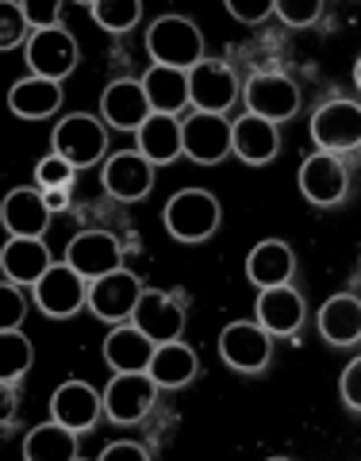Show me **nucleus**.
Returning <instances> with one entry per match:
<instances>
[{"instance_id":"nucleus-13","label":"nucleus","mask_w":361,"mask_h":461,"mask_svg":"<svg viewBox=\"0 0 361 461\" xmlns=\"http://www.w3.org/2000/svg\"><path fill=\"white\" fill-rule=\"evenodd\" d=\"M142 296V281L131 269H112L104 277L89 281V312L100 323H127Z\"/></svg>"},{"instance_id":"nucleus-8","label":"nucleus","mask_w":361,"mask_h":461,"mask_svg":"<svg viewBox=\"0 0 361 461\" xmlns=\"http://www.w3.org/2000/svg\"><path fill=\"white\" fill-rule=\"evenodd\" d=\"M220 357L235 373H262L273 357V335L257 320H235L220 330Z\"/></svg>"},{"instance_id":"nucleus-35","label":"nucleus","mask_w":361,"mask_h":461,"mask_svg":"<svg viewBox=\"0 0 361 461\" xmlns=\"http://www.w3.org/2000/svg\"><path fill=\"white\" fill-rule=\"evenodd\" d=\"M74 177H77V169L69 166L62 154H54V150L35 166V181H39L42 193H50V189H69V185H74Z\"/></svg>"},{"instance_id":"nucleus-37","label":"nucleus","mask_w":361,"mask_h":461,"mask_svg":"<svg viewBox=\"0 0 361 461\" xmlns=\"http://www.w3.org/2000/svg\"><path fill=\"white\" fill-rule=\"evenodd\" d=\"M23 16L32 32H47V27H62V0H23Z\"/></svg>"},{"instance_id":"nucleus-9","label":"nucleus","mask_w":361,"mask_h":461,"mask_svg":"<svg viewBox=\"0 0 361 461\" xmlns=\"http://www.w3.org/2000/svg\"><path fill=\"white\" fill-rule=\"evenodd\" d=\"M242 100H247L250 115H262L269 123H284L300 108V85L288 74H277V69H262V74L247 77Z\"/></svg>"},{"instance_id":"nucleus-41","label":"nucleus","mask_w":361,"mask_h":461,"mask_svg":"<svg viewBox=\"0 0 361 461\" xmlns=\"http://www.w3.org/2000/svg\"><path fill=\"white\" fill-rule=\"evenodd\" d=\"M16 411H20V393H16V384L0 381V427H12V423H16Z\"/></svg>"},{"instance_id":"nucleus-18","label":"nucleus","mask_w":361,"mask_h":461,"mask_svg":"<svg viewBox=\"0 0 361 461\" xmlns=\"http://www.w3.org/2000/svg\"><path fill=\"white\" fill-rule=\"evenodd\" d=\"M254 315H257V323H262L273 339H288V335H296V330L304 327L308 300L293 285L262 288V293H257V304H254Z\"/></svg>"},{"instance_id":"nucleus-38","label":"nucleus","mask_w":361,"mask_h":461,"mask_svg":"<svg viewBox=\"0 0 361 461\" xmlns=\"http://www.w3.org/2000/svg\"><path fill=\"white\" fill-rule=\"evenodd\" d=\"M338 396H342L346 408L361 415V354L342 369V377H338Z\"/></svg>"},{"instance_id":"nucleus-34","label":"nucleus","mask_w":361,"mask_h":461,"mask_svg":"<svg viewBox=\"0 0 361 461\" xmlns=\"http://www.w3.org/2000/svg\"><path fill=\"white\" fill-rule=\"evenodd\" d=\"M327 12L323 0H273V16L288 27H315Z\"/></svg>"},{"instance_id":"nucleus-28","label":"nucleus","mask_w":361,"mask_h":461,"mask_svg":"<svg viewBox=\"0 0 361 461\" xmlns=\"http://www.w3.org/2000/svg\"><path fill=\"white\" fill-rule=\"evenodd\" d=\"M315 327H320L323 342L330 346H357L361 342V300L350 293L330 296L320 308V315H315Z\"/></svg>"},{"instance_id":"nucleus-30","label":"nucleus","mask_w":361,"mask_h":461,"mask_svg":"<svg viewBox=\"0 0 361 461\" xmlns=\"http://www.w3.org/2000/svg\"><path fill=\"white\" fill-rule=\"evenodd\" d=\"M77 430L47 420L23 435V461H77Z\"/></svg>"},{"instance_id":"nucleus-24","label":"nucleus","mask_w":361,"mask_h":461,"mask_svg":"<svg viewBox=\"0 0 361 461\" xmlns=\"http://www.w3.org/2000/svg\"><path fill=\"white\" fill-rule=\"evenodd\" d=\"M293 273H296V254L284 239H262L247 254V281L257 288V293H262V288L288 285Z\"/></svg>"},{"instance_id":"nucleus-4","label":"nucleus","mask_w":361,"mask_h":461,"mask_svg":"<svg viewBox=\"0 0 361 461\" xmlns=\"http://www.w3.org/2000/svg\"><path fill=\"white\" fill-rule=\"evenodd\" d=\"M23 58H27V69H32L35 77H47V81L62 85L77 69L81 47H77V39L69 35L66 27H47V32H32V35H27Z\"/></svg>"},{"instance_id":"nucleus-15","label":"nucleus","mask_w":361,"mask_h":461,"mask_svg":"<svg viewBox=\"0 0 361 461\" xmlns=\"http://www.w3.org/2000/svg\"><path fill=\"white\" fill-rule=\"evenodd\" d=\"M66 266H74L85 281H96L112 269H123V242L112 230H77L66 247Z\"/></svg>"},{"instance_id":"nucleus-22","label":"nucleus","mask_w":361,"mask_h":461,"mask_svg":"<svg viewBox=\"0 0 361 461\" xmlns=\"http://www.w3.org/2000/svg\"><path fill=\"white\" fill-rule=\"evenodd\" d=\"M154 339L142 335V330L127 320V323H112V330L104 335V346H100V354H104V366L112 373H142L150 366V354H154Z\"/></svg>"},{"instance_id":"nucleus-6","label":"nucleus","mask_w":361,"mask_h":461,"mask_svg":"<svg viewBox=\"0 0 361 461\" xmlns=\"http://www.w3.org/2000/svg\"><path fill=\"white\" fill-rule=\"evenodd\" d=\"M100 396H104V415L112 423L131 427V423H142L154 411L158 384L147 369L142 373H112V381Z\"/></svg>"},{"instance_id":"nucleus-40","label":"nucleus","mask_w":361,"mask_h":461,"mask_svg":"<svg viewBox=\"0 0 361 461\" xmlns=\"http://www.w3.org/2000/svg\"><path fill=\"white\" fill-rule=\"evenodd\" d=\"M100 461H150V450L142 442H108Z\"/></svg>"},{"instance_id":"nucleus-23","label":"nucleus","mask_w":361,"mask_h":461,"mask_svg":"<svg viewBox=\"0 0 361 461\" xmlns=\"http://www.w3.org/2000/svg\"><path fill=\"white\" fill-rule=\"evenodd\" d=\"M50 266H54V258H50V247L42 239L8 235V242L0 247V269H5V281L20 285V288H32Z\"/></svg>"},{"instance_id":"nucleus-26","label":"nucleus","mask_w":361,"mask_h":461,"mask_svg":"<svg viewBox=\"0 0 361 461\" xmlns=\"http://www.w3.org/2000/svg\"><path fill=\"white\" fill-rule=\"evenodd\" d=\"M147 373L154 377L158 388H189L200 373V362H196V350L189 342L173 339V342H158L154 354H150V366Z\"/></svg>"},{"instance_id":"nucleus-36","label":"nucleus","mask_w":361,"mask_h":461,"mask_svg":"<svg viewBox=\"0 0 361 461\" xmlns=\"http://www.w3.org/2000/svg\"><path fill=\"white\" fill-rule=\"evenodd\" d=\"M27 320V293L12 281H0V330H16Z\"/></svg>"},{"instance_id":"nucleus-39","label":"nucleus","mask_w":361,"mask_h":461,"mask_svg":"<svg viewBox=\"0 0 361 461\" xmlns=\"http://www.w3.org/2000/svg\"><path fill=\"white\" fill-rule=\"evenodd\" d=\"M227 12H230V20L254 27L266 16H273V0H227Z\"/></svg>"},{"instance_id":"nucleus-27","label":"nucleus","mask_w":361,"mask_h":461,"mask_svg":"<svg viewBox=\"0 0 361 461\" xmlns=\"http://www.w3.org/2000/svg\"><path fill=\"white\" fill-rule=\"evenodd\" d=\"M139 154L150 166H169L181 158V115H166V112H150L147 123L135 131Z\"/></svg>"},{"instance_id":"nucleus-1","label":"nucleus","mask_w":361,"mask_h":461,"mask_svg":"<svg viewBox=\"0 0 361 461\" xmlns=\"http://www.w3.org/2000/svg\"><path fill=\"white\" fill-rule=\"evenodd\" d=\"M147 54L154 66H173V69H193L204 62V35L189 16L166 12L147 27Z\"/></svg>"},{"instance_id":"nucleus-20","label":"nucleus","mask_w":361,"mask_h":461,"mask_svg":"<svg viewBox=\"0 0 361 461\" xmlns=\"http://www.w3.org/2000/svg\"><path fill=\"white\" fill-rule=\"evenodd\" d=\"M230 154L247 166H269L273 158L281 154V131L277 123L262 120V115L242 112L235 123H230Z\"/></svg>"},{"instance_id":"nucleus-11","label":"nucleus","mask_w":361,"mask_h":461,"mask_svg":"<svg viewBox=\"0 0 361 461\" xmlns=\"http://www.w3.org/2000/svg\"><path fill=\"white\" fill-rule=\"evenodd\" d=\"M239 93H242L239 74L220 58H204V62L189 69V108L196 112L227 115V108H235Z\"/></svg>"},{"instance_id":"nucleus-31","label":"nucleus","mask_w":361,"mask_h":461,"mask_svg":"<svg viewBox=\"0 0 361 461\" xmlns=\"http://www.w3.org/2000/svg\"><path fill=\"white\" fill-rule=\"evenodd\" d=\"M35 362V346L23 330H0V381L16 384L27 377V369Z\"/></svg>"},{"instance_id":"nucleus-2","label":"nucleus","mask_w":361,"mask_h":461,"mask_svg":"<svg viewBox=\"0 0 361 461\" xmlns=\"http://www.w3.org/2000/svg\"><path fill=\"white\" fill-rule=\"evenodd\" d=\"M162 223L177 242H208L223 223V208L208 189H181L166 200Z\"/></svg>"},{"instance_id":"nucleus-42","label":"nucleus","mask_w":361,"mask_h":461,"mask_svg":"<svg viewBox=\"0 0 361 461\" xmlns=\"http://www.w3.org/2000/svg\"><path fill=\"white\" fill-rule=\"evenodd\" d=\"M47 196V208L50 212H66L69 208V189H50V193H42Z\"/></svg>"},{"instance_id":"nucleus-32","label":"nucleus","mask_w":361,"mask_h":461,"mask_svg":"<svg viewBox=\"0 0 361 461\" xmlns=\"http://www.w3.org/2000/svg\"><path fill=\"white\" fill-rule=\"evenodd\" d=\"M89 16L100 32L127 35L142 20V0H89Z\"/></svg>"},{"instance_id":"nucleus-10","label":"nucleus","mask_w":361,"mask_h":461,"mask_svg":"<svg viewBox=\"0 0 361 461\" xmlns=\"http://www.w3.org/2000/svg\"><path fill=\"white\" fill-rule=\"evenodd\" d=\"M300 193H304L308 204L315 208H338L346 193H350V169L342 166L338 154L315 150L300 162Z\"/></svg>"},{"instance_id":"nucleus-19","label":"nucleus","mask_w":361,"mask_h":461,"mask_svg":"<svg viewBox=\"0 0 361 461\" xmlns=\"http://www.w3.org/2000/svg\"><path fill=\"white\" fill-rule=\"evenodd\" d=\"M150 115V100L142 81L131 77H120L112 81L104 93H100V120L104 127H115V131H139Z\"/></svg>"},{"instance_id":"nucleus-29","label":"nucleus","mask_w":361,"mask_h":461,"mask_svg":"<svg viewBox=\"0 0 361 461\" xmlns=\"http://www.w3.org/2000/svg\"><path fill=\"white\" fill-rule=\"evenodd\" d=\"M147 89L150 112H166V115H181V108H189V69H173V66H154L139 77Z\"/></svg>"},{"instance_id":"nucleus-17","label":"nucleus","mask_w":361,"mask_h":461,"mask_svg":"<svg viewBox=\"0 0 361 461\" xmlns=\"http://www.w3.org/2000/svg\"><path fill=\"white\" fill-rule=\"evenodd\" d=\"M100 415H104V396H100L89 381L69 377L50 393V420L77 430V435L81 430H93Z\"/></svg>"},{"instance_id":"nucleus-5","label":"nucleus","mask_w":361,"mask_h":461,"mask_svg":"<svg viewBox=\"0 0 361 461\" xmlns=\"http://www.w3.org/2000/svg\"><path fill=\"white\" fill-rule=\"evenodd\" d=\"M32 300L42 315H50V320H69V315H77L85 304H89V281H85L74 266L54 262L32 285Z\"/></svg>"},{"instance_id":"nucleus-25","label":"nucleus","mask_w":361,"mask_h":461,"mask_svg":"<svg viewBox=\"0 0 361 461\" xmlns=\"http://www.w3.org/2000/svg\"><path fill=\"white\" fill-rule=\"evenodd\" d=\"M66 104V89L47 77H20L8 89V108L20 120H50V115Z\"/></svg>"},{"instance_id":"nucleus-3","label":"nucleus","mask_w":361,"mask_h":461,"mask_svg":"<svg viewBox=\"0 0 361 461\" xmlns=\"http://www.w3.org/2000/svg\"><path fill=\"white\" fill-rule=\"evenodd\" d=\"M50 142H54V154H62L74 169H85V166H96L108 154V127L89 112H69L58 120Z\"/></svg>"},{"instance_id":"nucleus-7","label":"nucleus","mask_w":361,"mask_h":461,"mask_svg":"<svg viewBox=\"0 0 361 461\" xmlns=\"http://www.w3.org/2000/svg\"><path fill=\"white\" fill-rule=\"evenodd\" d=\"M308 131L327 154H350L361 147V104L357 100H327L315 108Z\"/></svg>"},{"instance_id":"nucleus-12","label":"nucleus","mask_w":361,"mask_h":461,"mask_svg":"<svg viewBox=\"0 0 361 461\" xmlns=\"http://www.w3.org/2000/svg\"><path fill=\"white\" fill-rule=\"evenodd\" d=\"M181 154L196 166H220L230 154V120L215 112H189L181 120Z\"/></svg>"},{"instance_id":"nucleus-14","label":"nucleus","mask_w":361,"mask_h":461,"mask_svg":"<svg viewBox=\"0 0 361 461\" xmlns=\"http://www.w3.org/2000/svg\"><path fill=\"white\" fill-rule=\"evenodd\" d=\"M100 185H104V193L112 200H120V204H139V200H147L154 189V166L139 150L108 154L104 169H100Z\"/></svg>"},{"instance_id":"nucleus-43","label":"nucleus","mask_w":361,"mask_h":461,"mask_svg":"<svg viewBox=\"0 0 361 461\" xmlns=\"http://www.w3.org/2000/svg\"><path fill=\"white\" fill-rule=\"evenodd\" d=\"M354 85H357V89H361V58H357V62H354Z\"/></svg>"},{"instance_id":"nucleus-21","label":"nucleus","mask_w":361,"mask_h":461,"mask_svg":"<svg viewBox=\"0 0 361 461\" xmlns=\"http://www.w3.org/2000/svg\"><path fill=\"white\" fill-rule=\"evenodd\" d=\"M50 208H47V196L39 189H12L5 200H0V227L8 230V235H20V239H42L50 227Z\"/></svg>"},{"instance_id":"nucleus-16","label":"nucleus","mask_w":361,"mask_h":461,"mask_svg":"<svg viewBox=\"0 0 361 461\" xmlns=\"http://www.w3.org/2000/svg\"><path fill=\"white\" fill-rule=\"evenodd\" d=\"M131 323L150 335L154 342H173L185 335V300L177 293H158V288H142Z\"/></svg>"},{"instance_id":"nucleus-33","label":"nucleus","mask_w":361,"mask_h":461,"mask_svg":"<svg viewBox=\"0 0 361 461\" xmlns=\"http://www.w3.org/2000/svg\"><path fill=\"white\" fill-rule=\"evenodd\" d=\"M32 27H27L20 0H0V50H16L27 42Z\"/></svg>"}]
</instances>
